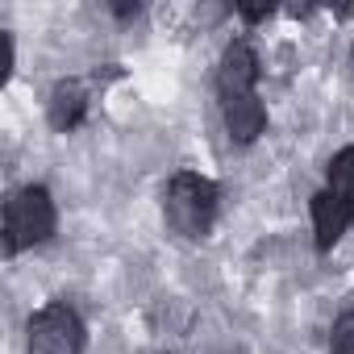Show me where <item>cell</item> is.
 <instances>
[{"mask_svg":"<svg viewBox=\"0 0 354 354\" xmlns=\"http://www.w3.org/2000/svg\"><path fill=\"white\" fill-rule=\"evenodd\" d=\"M9 71H13V38L0 34V84L9 80Z\"/></svg>","mask_w":354,"mask_h":354,"instance_id":"10","label":"cell"},{"mask_svg":"<svg viewBox=\"0 0 354 354\" xmlns=\"http://www.w3.org/2000/svg\"><path fill=\"white\" fill-rule=\"evenodd\" d=\"M350 221H354V205H346L329 188L313 196V230H317V246L321 250H333V242L350 230Z\"/></svg>","mask_w":354,"mask_h":354,"instance_id":"5","label":"cell"},{"mask_svg":"<svg viewBox=\"0 0 354 354\" xmlns=\"http://www.w3.org/2000/svg\"><path fill=\"white\" fill-rule=\"evenodd\" d=\"M238 13L246 21H263V17H271V5H238Z\"/></svg>","mask_w":354,"mask_h":354,"instance_id":"11","label":"cell"},{"mask_svg":"<svg viewBox=\"0 0 354 354\" xmlns=\"http://www.w3.org/2000/svg\"><path fill=\"white\" fill-rule=\"evenodd\" d=\"M84 113H88V92H84V84H75V80L59 84L55 96H50V125L67 133V129H75V125L84 121Z\"/></svg>","mask_w":354,"mask_h":354,"instance_id":"7","label":"cell"},{"mask_svg":"<svg viewBox=\"0 0 354 354\" xmlns=\"http://www.w3.org/2000/svg\"><path fill=\"white\" fill-rule=\"evenodd\" d=\"M221 109H225V129L238 146H250L267 125V109L254 92L250 96H230V100H221Z\"/></svg>","mask_w":354,"mask_h":354,"instance_id":"6","label":"cell"},{"mask_svg":"<svg viewBox=\"0 0 354 354\" xmlns=\"http://www.w3.org/2000/svg\"><path fill=\"white\" fill-rule=\"evenodd\" d=\"M84 321L67 304H46L30 317V354H80Z\"/></svg>","mask_w":354,"mask_h":354,"instance_id":"3","label":"cell"},{"mask_svg":"<svg viewBox=\"0 0 354 354\" xmlns=\"http://www.w3.org/2000/svg\"><path fill=\"white\" fill-rule=\"evenodd\" d=\"M55 234V201L46 188H21L5 205V250L17 254Z\"/></svg>","mask_w":354,"mask_h":354,"instance_id":"2","label":"cell"},{"mask_svg":"<svg viewBox=\"0 0 354 354\" xmlns=\"http://www.w3.org/2000/svg\"><path fill=\"white\" fill-rule=\"evenodd\" d=\"M162 213H167V225L175 234L205 238L213 230V217H217V184L205 180V175H196V171H180L167 184Z\"/></svg>","mask_w":354,"mask_h":354,"instance_id":"1","label":"cell"},{"mask_svg":"<svg viewBox=\"0 0 354 354\" xmlns=\"http://www.w3.org/2000/svg\"><path fill=\"white\" fill-rule=\"evenodd\" d=\"M329 350H333V354H354V313H342V317L333 321Z\"/></svg>","mask_w":354,"mask_h":354,"instance_id":"9","label":"cell"},{"mask_svg":"<svg viewBox=\"0 0 354 354\" xmlns=\"http://www.w3.org/2000/svg\"><path fill=\"white\" fill-rule=\"evenodd\" d=\"M329 192L342 196L346 205H354V146L333 154V162H329Z\"/></svg>","mask_w":354,"mask_h":354,"instance_id":"8","label":"cell"},{"mask_svg":"<svg viewBox=\"0 0 354 354\" xmlns=\"http://www.w3.org/2000/svg\"><path fill=\"white\" fill-rule=\"evenodd\" d=\"M259 84V55L250 42H234L225 55H221V71H217V88H221V100L230 96H250Z\"/></svg>","mask_w":354,"mask_h":354,"instance_id":"4","label":"cell"}]
</instances>
